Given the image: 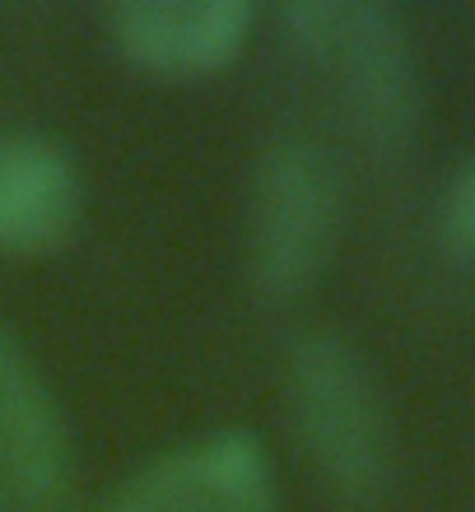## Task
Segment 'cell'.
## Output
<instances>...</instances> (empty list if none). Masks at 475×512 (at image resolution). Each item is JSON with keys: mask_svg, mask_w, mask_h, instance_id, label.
Masks as SVG:
<instances>
[{"mask_svg": "<svg viewBox=\"0 0 475 512\" xmlns=\"http://www.w3.org/2000/svg\"><path fill=\"white\" fill-rule=\"evenodd\" d=\"M285 405L299 443L345 503H373L392 480V419L373 364L345 331L313 326L285 350Z\"/></svg>", "mask_w": 475, "mask_h": 512, "instance_id": "obj_1", "label": "cell"}, {"mask_svg": "<svg viewBox=\"0 0 475 512\" xmlns=\"http://www.w3.org/2000/svg\"><path fill=\"white\" fill-rule=\"evenodd\" d=\"M345 219L336 159L308 135L266 145L247 187L243 266L261 303H299L326 275Z\"/></svg>", "mask_w": 475, "mask_h": 512, "instance_id": "obj_2", "label": "cell"}, {"mask_svg": "<svg viewBox=\"0 0 475 512\" xmlns=\"http://www.w3.org/2000/svg\"><path fill=\"white\" fill-rule=\"evenodd\" d=\"M252 38L243 0H126L108 14V42L126 66L163 80H205L229 70Z\"/></svg>", "mask_w": 475, "mask_h": 512, "instance_id": "obj_5", "label": "cell"}, {"mask_svg": "<svg viewBox=\"0 0 475 512\" xmlns=\"http://www.w3.org/2000/svg\"><path fill=\"white\" fill-rule=\"evenodd\" d=\"M0 489H5V485H0Z\"/></svg>", "mask_w": 475, "mask_h": 512, "instance_id": "obj_10", "label": "cell"}, {"mask_svg": "<svg viewBox=\"0 0 475 512\" xmlns=\"http://www.w3.org/2000/svg\"><path fill=\"white\" fill-rule=\"evenodd\" d=\"M70 466L75 447L52 382L0 322V485L28 503H56L70 485Z\"/></svg>", "mask_w": 475, "mask_h": 512, "instance_id": "obj_6", "label": "cell"}, {"mask_svg": "<svg viewBox=\"0 0 475 512\" xmlns=\"http://www.w3.org/2000/svg\"><path fill=\"white\" fill-rule=\"evenodd\" d=\"M98 512H280L271 452L252 429H215L145 461Z\"/></svg>", "mask_w": 475, "mask_h": 512, "instance_id": "obj_4", "label": "cell"}, {"mask_svg": "<svg viewBox=\"0 0 475 512\" xmlns=\"http://www.w3.org/2000/svg\"><path fill=\"white\" fill-rule=\"evenodd\" d=\"M326 61H336L340 70V103L359 145L378 159L406 154L420 135L424 89L401 10L387 0H345L336 47Z\"/></svg>", "mask_w": 475, "mask_h": 512, "instance_id": "obj_3", "label": "cell"}, {"mask_svg": "<svg viewBox=\"0 0 475 512\" xmlns=\"http://www.w3.org/2000/svg\"><path fill=\"white\" fill-rule=\"evenodd\" d=\"M438 247L457 266H475V149L452 168L438 196Z\"/></svg>", "mask_w": 475, "mask_h": 512, "instance_id": "obj_8", "label": "cell"}, {"mask_svg": "<svg viewBox=\"0 0 475 512\" xmlns=\"http://www.w3.org/2000/svg\"><path fill=\"white\" fill-rule=\"evenodd\" d=\"M80 168L38 131H0V252L38 256L80 224Z\"/></svg>", "mask_w": 475, "mask_h": 512, "instance_id": "obj_7", "label": "cell"}, {"mask_svg": "<svg viewBox=\"0 0 475 512\" xmlns=\"http://www.w3.org/2000/svg\"><path fill=\"white\" fill-rule=\"evenodd\" d=\"M340 14H345V0H294L280 10V28L285 38L308 56H331L340 33Z\"/></svg>", "mask_w": 475, "mask_h": 512, "instance_id": "obj_9", "label": "cell"}]
</instances>
